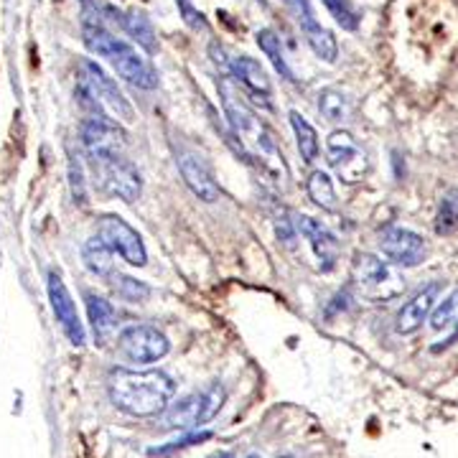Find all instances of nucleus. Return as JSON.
I'll list each match as a JSON object with an SVG mask.
<instances>
[{
    "mask_svg": "<svg viewBox=\"0 0 458 458\" xmlns=\"http://www.w3.org/2000/svg\"><path fill=\"white\" fill-rule=\"evenodd\" d=\"M82 38L92 54L105 57L114 67V72L130 82L138 90H155L158 87V75L153 64L128 41L113 36L102 20L97 16V0H82Z\"/></svg>",
    "mask_w": 458,
    "mask_h": 458,
    "instance_id": "1",
    "label": "nucleus"
},
{
    "mask_svg": "<svg viewBox=\"0 0 458 458\" xmlns=\"http://www.w3.org/2000/svg\"><path fill=\"white\" fill-rule=\"evenodd\" d=\"M107 392L117 410L133 418H153L169 410L176 384L166 372H158V369H151V372L117 369L110 375Z\"/></svg>",
    "mask_w": 458,
    "mask_h": 458,
    "instance_id": "2",
    "label": "nucleus"
},
{
    "mask_svg": "<svg viewBox=\"0 0 458 458\" xmlns=\"http://www.w3.org/2000/svg\"><path fill=\"white\" fill-rule=\"evenodd\" d=\"M219 95H222L225 114H227L229 128H232V138H237V143L245 151H248V146L252 143L260 151V158H267V155H275L278 158V148H275L270 133L263 128V122L255 117V113L249 110L248 102L234 92V87H232V82H229L227 76L219 79Z\"/></svg>",
    "mask_w": 458,
    "mask_h": 458,
    "instance_id": "3",
    "label": "nucleus"
},
{
    "mask_svg": "<svg viewBox=\"0 0 458 458\" xmlns=\"http://www.w3.org/2000/svg\"><path fill=\"white\" fill-rule=\"evenodd\" d=\"M79 87L76 92L84 95L90 102H95L97 107H107L114 117H120L122 122H133L135 110L128 102V97L120 92L117 82L107 75L99 64L92 59H82L79 61Z\"/></svg>",
    "mask_w": 458,
    "mask_h": 458,
    "instance_id": "4",
    "label": "nucleus"
},
{
    "mask_svg": "<svg viewBox=\"0 0 458 458\" xmlns=\"http://www.w3.org/2000/svg\"><path fill=\"white\" fill-rule=\"evenodd\" d=\"M227 400V392L219 382H211L201 392H193L184 400L171 402L163 413L166 428H199L219 415L222 405Z\"/></svg>",
    "mask_w": 458,
    "mask_h": 458,
    "instance_id": "5",
    "label": "nucleus"
},
{
    "mask_svg": "<svg viewBox=\"0 0 458 458\" xmlns=\"http://www.w3.org/2000/svg\"><path fill=\"white\" fill-rule=\"evenodd\" d=\"M354 286L372 304L392 301L402 293L400 275L375 255H359L354 263Z\"/></svg>",
    "mask_w": 458,
    "mask_h": 458,
    "instance_id": "6",
    "label": "nucleus"
},
{
    "mask_svg": "<svg viewBox=\"0 0 458 458\" xmlns=\"http://www.w3.org/2000/svg\"><path fill=\"white\" fill-rule=\"evenodd\" d=\"M97 237L107 245V248L117 252L125 263L135 267H143L148 263V252L140 240V234L135 232L125 219L114 217V214H105L97 222Z\"/></svg>",
    "mask_w": 458,
    "mask_h": 458,
    "instance_id": "7",
    "label": "nucleus"
},
{
    "mask_svg": "<svg viewBox=\"0 0 458 458\" xmlns=\"http://www.w3.org/2000/svg\"><path fill=\"white\" fill-rule=\"evenodd\" d=\"M95 171L99 173V184L107 193H113L117 199L133 204L135 199H140L143 181L140 173L133 163L122 155H110V158H92Z\"/></svg>",
    "mask_w": 458,
    "mask_h": 458,
    "instance_id": "8",
    "label": "nucleus"
},
{
    "mask_svg": "<svg viewBox=\"0 0 458 458\" xmlns=\"http://www.w3.org/2000/svg\"><path fill=\"white\" fill-rule=\"evenodd\" d=\"M117 349L128 362L153 364L169 354L171 344L166 339V334H161L153 326H128L117 336Z\"/></svg>",
    "mask_w": 458,
    "mask_h": 458,
    "instance_id": "9",
    "label": "nucleus"
},
{
    "mask_svg": "<svg viewBox=\"0 0 458 458\" xmlns=\"http://www.w3.org/2000/svg\"><path fill=\"white\" fill-rule=\"evenodd\" d=\"M328 151V163L336 171V176L342 178L344 184H359L367 171H369V161L364 151L357 146V140L346 130H334L328 135L326 143Z\"/></svg>",
    "mask_w": 458,
    "mask_h": 458,
    "instance_id": "10",
    "label": "nucleus"
},
{
    "mask_svg": "<svg viewBox=\"0 0 458 458\" xmlns=\"http://www.w3.org/2000/svg\"><path fill=\"white\" fill-rule=\"evenodd\" d=\"M82 146L90 158H110V155H120L125 148V133L117 128L105 114H90L87 120H82Z\"/></svg>",
    "mask_w": 458,
    "mask_h": 458,
    "instance_id": "11",
    "label": "nucleus"
},
{
    "mask_svg": "<svg viewBox=\"0 0 458 458\" xmlns=\"http://www.w3.org/2000/svg\"><path fill=\"white\" fill-rule=\"evenodd\" d=\"M49 301H51L54 316H57V321L64 328L67 339L75 344V346H84V342H87L84 326L79 321L75 298H72L69 288L61 280L59 272H49Z\"/></svg>",
    "mask_w": 458,
    "mask_h": 458,
    "instance_id": "12",
    "label": "nucleus"
},
{
    "mask_svg": "<svg viewBox=\"0 0 458 458\" xmlns=\"http://www.w3.org/2000/svg\"><path fill=\"white\" fill-rule=\"evenodd\" d=\"M380 249L390 263L402 267H415L425 260V242L410 229H384L380 234Z\"/></svg>",
    "mask_w": 458,
    "mask_h": 458,
    "instance_id": "13",
    "label": "nucleus"
},
{
    "mask_svg": "<svg viewBox=\"0 0 458 458\" xmlns=\"http://www.w3.org/2000/svg\"><path fill=\"white\" fill-rule=\"evenodd\" d=\"M290 5L296 8V16H298V23H301V31H304L308 46L313 49V54L319 59H324V61H328V64H334L336 57H339V43H336L334 34L316 20L308 0H290Z\"/></svg>",
    "mask_w": 458,
    "mask_h": 458,
    "instance_id": "14",
    "label": "nucleus"
},
{
    "mask_svg": "<svg viewBox=\"0 0 458 458\" xmlns=\"http://www.w3.org/2000/svg\"><path fill=\"white\" fill-rule=\"evenodd\" d=\"M227 69L229 75L248 90V95L255 97V102L263 110H272V105H270V95H272L270 79L265 76V69L260 67V61H255L252 57H232Z\"/></svg>",
    "mask_w": 458,
    "mask_h": 458,
    "instance_id": "15",
    "label": "nucleus"
},
{
    "mask_svg": "<svg viewBox=\"0 0 458 458\" xmlns=\"http://www.w3.org/2000/svg\"><path fill=\"white\" fill-rule=\"evenodd\" d=\"M296 229L304 234L305 240H308V245L313 249V255L319 257V263H321V270H331V267L336 265V257H339V242H336V237L328 232V229L319 222V219H313V217H298L296 219Z\"/></svg>",
    "mask_w": 458,
    "mask_h": 458,
    "instance_id": "16",
    "label": "nucleus"
},
{
    "mask_svg": "<svg viewBox=\"0 0 458 458\" xmlns=\"http://www.w3.org/2000/svg\"><path fill=\"white\" fill-rule=\"evenodd\" d=\"M97 13H105L113 23H117V26H120L125 34H130V36L138 41V46H143L148 54H153V51L158 49V43H155V28H153L151 19H148L146 13H140V11L122 13V11H114V8L102 5V3H97Z\"/></svg>",
    "mask_w": 458,
    "mask_h": 458,
    "instance_id": "17",
    "label": "nucleus"
},
{
    "mask_svg": "<svg viewBox=\"0 0 458 458\" xmlns=\"http://www.w3.org/2000/svg\"><path fill=\"white\" fill-rule=\"evenodd\" d=\"M440 296V283H430V286H425L420 293H415L407 304L402 305L400 313H398V334H413V331H418L422 321L430 316V311H433V305L438 301Z\"/></svg>",
    "mask_w": 458,
    "mask_h": 458,
    "instance_id": "18",
    "label": "nucleus"
},
{
    "mask_svg": "<svg viewBox=\"0 0 458 458\" xmlns=\"http://www.w3.org/2000/svg\"><path fill=\"white\" fill-rule=\"evenodd\" d=\"M178 169H181V176H184V181H186V186H189L201 201H217L219 199V186H217V181H214V176H211L209 166L199 158V155H191V153H184L181 158H178Z\"/></svg>",
    "mask_w": 458,
    "mask_h": 458,
    "instance_id": "19",
    "label": "nucleus"
},
{
    "mask_svg": "<svg viewBox=\"0 0 458 458\" xmlns=\"http://www.w3.org/2000/svg\"><path fill=\"white\" fill-rule=\"evenodd\" d=\"M87 313H90L97 342H110L117 331V313H114L113 304L99 298V296H87Z\"/></svg>",
    "mask_w": 458,
    "mask_h": 458,
    "instance_id": "20",
    "label": "nucleus"
},
{
    "mask_svg": "<svg viewBox=\"0 0 458 458\" xmlns=\"http://www.w3.org/2000/svg\"><path fill=\"white\" fill-rule=\"evenodd\" d=\"M290 125L296 133V143H298V153L304 158V163H313L319 158V135L313 130V125L305 120L301 113H290Z\"/></svg>",
    "mask_w": 458,
    "mask_h": 458,
    "instance_id": "21",
    "label": "nucleus"
},
{
    "mask_svg": "<svg viewBox=\"0 0 458 458\" xmlns=\"http://www.w3.org/2000/svg\"><path fill=\"white\" fill-rule=\"evenodd\" d=\"M82 255H84V265L90 267L95 275H99V278H110V275L114 272L113 249L107 248L99 237L87 240V242H84V249H82Z\"/></svg>",
    "mask_w": 458,
    "mask_h": 458,
    "instance_id": "22",
    "label": "nucleus"
},
{
    "mask_svg": "<svg viewBox=\"0 0 458 458\" xmlns=\"http://www.w3.org/2000/svg\"><path fill=\"white\" fill-rule=\"evenodd\" d=\"M255 36H257V46H260V49H263V54H265V57L272 61V67L280 72V76H286L288 82H296V76H293L290 67H288L286 54H283L280 36H275V34H272V31H267V28L257 31Z\"/></svg>",
    "mask_w": 458,
    "mask_h": 458,
    "instance_id": "23",
    "label": "nucleus"
},
{
    "mask_svg": "<svg viewBox=\"0 0 458 458\" xmlns=\"http://www.w3.org/2000/svg\"><path fill=\"white\" fill-rule=\"evenodd\" d=\"M308 196L313 199V204H319L321 209L334 211L336 209V191H334V184L328 178V173L324 171H313L308 176Z\"/></svg>",
    "mask_w": 458,
    "mask_h": 458,
    "instance_id": "24",
    "label": "nucleus"
},
{
    "mask_svg": "<svg viewBox=\"0 0 458 458\" xmlns=\"http://www.w3.org/2000/svg\"><path fill=\"white\" fill-rule=\"evenodd\" d=\"M110 280H113V288L117 290V296H120L122 301L140 304V301H146V298L151 296V288L146 286V283H140V280H135V278H130V275L113 272Z\"/></svg>",
    "mask_w": 458,
    "mask_h": 458,
    "instance_id": "25",
    "label": "nucleus"
},
{
    "mask_svg": "<svg viewBox=\"0 0 458 458\" xmlns=\"http://www.w3.org/2000/svg\"><path fill=\"white\" fill-rule=\"evenodd\" d=\"M458 229V189L446 191L440 201L438 217H436V232L438 234H451Z\"/></svg>",
    "mask_w": 458,
    "mask_h": 458,
    "instance_id": "26",
    "label": "nucleus"
},
{
    "mask_svg": "<svg viewBox=\"0 0 458 458\" xmlns=\"http://www.w3.org/2000/svg\"><path fill=\"white\" fill-rule=\"evenodd\" d=\"M319 110H321L326 120L342 122V120H346V114H349V102H346V97L342 92L324 90V92H319Z\"/></svg>",
    "mask_w": 458,
    "mask_h": 458,
    "instance_id": "27",
    "label": "nucleus"
},
{
    "mask_svg": "<svg viewBox=\"0 0 458 458\" xmlns=\"http://www.w3.org/2000/svg\"><path fill=\"white\" fill-rule=\"evenodd\" d=\"M326 5V11L334 16V20L346 28V31H354L357 26H359V13L354 11V5H351V0H321Z\"/></svg>",
    "mask_w": 458,
    "mask_h": 458,
    "instance_id": "28",
    "label": "nucleus"
},
{
    "mask_svg": "<svg viewBox=\"0 0 458 458\" xmlns=\"http://www.w3.org/2000/svg\"><path fill=\"white\" fill-rule=\"evenodd\" d=\"M209 438H211V430H191V433L171 440V443H166V446L151 448L148 454H151V456H171V454H178V451H184V448H191V446L204 443V440H209Z\"/></svg>",
    "mask_w": 458,
    "mask_h": 458,
    "instance_id": "29",
    "label": "nucleus"
},
{
    "mask_svg": "<svg viewBox=\"0 0 458 458\" xmlns=\"http://www.w3.org/2000/svg\"><path fill=\"white\" fill-rule=\"evenodd\" d=\"M454 321H458V288L433 311V316H430V324H433V328H438V331L446 328V326H451Z\"/></svg>",
    "mask_w": 458,
    "mask_h": 458,
    "instance_id": "30",
    "label": "nucleus"
},
{
    "mask_svg": "<svg viewBox=\"0 0 458 458\" xmlns=\"http://www.w3.org/2000/svg\"><path fill=\"white\" fill-rule=\"evenodd\" d=\"M176 5H178V13H181V19H184V23L189 26L191 31H204V34L209 31V20L204 19L201 11L193 8L191 0H176Z\"/></svg>",
    "mask_w": 458,
    "mask_h": 458,
    "instance_id": "31",
    "label": "nucleus"
},
{
    "mask_svg": "<svg viewBox=\"0 0 458 458\" xmlns=\"http://www.w3.org/2000/svg\"><path fill=\"white\" fill-rule=\"evenodd\" d=\"M69 184H72V196L76 204L87 207V189H84V176H82V163L75 155L69 158Z\"/></svg>",
    "mask_w": 458,
    "mask_h": 458,
    "instance_id": "32",
    "label": "nucleus"
},
{
    "mask_svg": "<svg viewBox=\"0 0 458 458\" xmlns=\"http://www.w3.org/2000/svg\"><path fill=\"white\" fill-rule=\"evenodd\" d=\"M211 458H234V454H229V451H225V454H217V456Z\"/></svg>",
    "mask_w": 458,
    "mask_h": 458,
    "instance_id": "33",
    "label": "nucleus"
},
{
    "mask_svg": "<svg viewBox=\"0 0 458 458\" xmlns=\"http://www.w3.org/2000/svg\"><path fill=\"white\" fill-rule=\"evenodd\" d=\"M248 458H260V456H257V454H252V456H248Z\"/></svg>",
    "mask_w": 458,
    "mask_h": 458,
    "instance_id": "34",
    "label": "nucleus"
},
{
    "mask_svg": "<svg viewBox=\"0 0 458 458\" xmlns=\"http://www.w3.org/2000/svg\"><path fill=\"white\" fill-rule=\"evenodd\" d=\"M278 458H293V456H278Z\"/></svg>",
    "mask_w": 458,
    "mask_h": 458,
    "instance_id": "35",
    "label": "nucleus"
},
{
    "mask_svg": "<svg viewBox=\"0 0 458 458\" xmlns=\"http://www.w3.org/2000/svg\"><path fill=\"white\" fill-rule=\"evenodd\" d=\"M286 3H290V0H286Z\"/></svg>",
    "mask_w": 458,
    "mask_h": 458,
    "instance_id": "36",
    "label": "nucleus"
}]
</instances>
